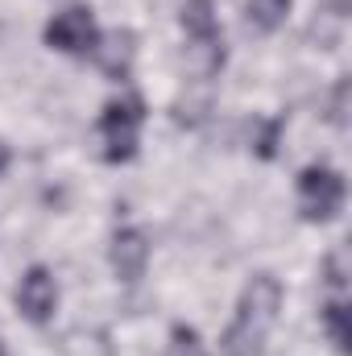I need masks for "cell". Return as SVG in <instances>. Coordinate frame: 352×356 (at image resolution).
<instances>
[{
    "instance_id": "5",
    "label": "cell",
    "mask_w": 352,
    "mask_h": 356,
    "mask_svg": "<svg viewBox=\"0 0 352 356\" xmlns=\"http://www.w3.org/2000/svg\"><path fill=\"white\" fill-rule=\"evenodd\" d=\"M13 298H17V311L29 323H50L54 311H58V282H54V273L46 266H33V269L21 273Z\"/></svg>"
},
{
    "instance_id": "8",
    "label": "cell",
    "mask_w": 352,
    "mask_h": 356,
    "mask_svg": "<svg viewBox=\"0 0 352 356\" xmlns=\"http://www.w3.org/2000/svg\"><path fill=\"white\" fill-rule=\"evenodd\" d=\"M178 25H182V33H186L191 46L224 42V38H220V17H216V0H186Z\"/></svg>"
},
{
    "instance_id": "9",
    "label": "cell",
    "mask_w": 352,
    "mask_h": 356,
    "mask_svg": "<svg viewBox=\"0 0 352 356\" xmlns=\"http://www.w3.org/2000/svg\"><path fill=\"white\" fill-rule=\"evenodd\" d=\"M290 4H294V0H249V4H245V21H249V29H257V33H273V29L286 21Z\"/></svg>"
},
{
    "instance_id": "13",
    "label": "cell",
    "mask_w": 352,
    "mask_h": 356,
    "mask_svg": "<svg viewBox=\"0 0 352 356\" xmlns=\"http://www.w3.org/2000/svg\"><path fill=\"white\" fill-rule=\"evenodd\" d=\"M278 137H282V120H265V124H262V137L253 141L257 158H273V154H278Z\"/></svg>"
},
{
    "instance_id": "12",
    "label": "cell",
    "mask_w": 352,
    "mask_h": 356,
    "mask_svg": "<svg viewBox=\"0 0 352 356\" xmlns=\"http://www.w3.org/2000/svg\"><path fill=\"white\" fill-rule=\"evenodd\" d=\"M328 120L332 124H349V79H340L336 88H332V104H328Z\"/></svg>"
},
{
    "instance_id": "16",
    "label": "cell",
    "mask_w": 352,
    "mask_h": 356,
    "mask_svg": "<svg viewBox=\"0 0 352 356\" xmlns=\"http://www.w3.org/2000/svg\"><path fill=\"white\" fill-rule=\"evenodd\" d=\"M0 356H8V353H4V344H0Z\"/></svg>"
},
{
    "instance_id": "7",
    "label": "cell",
    "mask_w": 352,
    "mask_h": 356,
    "mask_svg": "<svg viewBox=\"0 0 352 356\" xmlns=\"http://www.w3.org/2000/svg\"><path fill=\"white\" fill-rule=\"evenodd\" d=\"M95 63H99V71L108 75V79H129V71H133V58H137V38L129 33V29H112V33H99V42H95Z\"/></svg>"
},
{
    "instance_id": "15",
    "label": "cell",
    "mask_w": 352,
    "mask_h": 356,
    "mask_svg": "<svg viewBox=\"0 0 352 356\" xmlns=\"http://www.w3.org/2000/svg\"><path fill=\"white\" fill-rule=\"evenodd\" d=\"M8 162H13V154H8V145H4V141H0V175H4V170H8Z\"/></svg>"
},
{
    "instance_id": "6",
    "label": "cell",
    "mask_w": 352,
    "mask_h": 356,
    "mask_svg": "<svg viewBox=\"0 0 352 356\" xmlns=\"http://www.w3.org/2000/svg\"><path fill=\"white\" fill-rule=\"evenodd\" d=\"M108 261L120 282H137L150 266V236L141 228H116L108 245Z\"/></svg>"
},
{
    "instance_id": "3",
    "label": "cell",
    "mask_w": 352,
    "mask_h": 356,
    "mask_svg": "<svg viewBox=\"0 0 352 356\" xmlns=\"http://www.w3.org/2000/svg\"><path fill=\"white\" fill-rule=\"evenodd\" d=\"M344 195H349V186H344L340 170H332V166H307V170H298V216L307 224L336 220L340 207H344Z\"/></svg>"
},
{
    "instance_id": "10",
    "label": "cell",
    "mask_w": 352,
    "mask_h": 356,
    "mask_svg": "<svg viewBox=\"0 0 352 356\" xmlns=\"http://www.w3.org/2000/svg\"><path fill=\"white\" fill-rule=\"evenodd\" d=\"M319 319H323V327H328V340H332V348H349V307H344V298L336 294L332 302H323V311H319Z\"/></svg>"
},
{
    "instance_id": "1",
    "label": "cell",
    "mask_w": 352,
    "mask_h": 356,
    "mask_svg": "<svg viewBox=\"0 0 352 356\" xmlns=\"http://www.w3.org/2000/svg\"><path fill=\"white\" fill-rule=\"evenodd\" d=\"M278 311H282V282L273 273H253L249 286L241 290L237 319L228 323V332L220 340V353L224 356H262L265 336L278 323Z\"/></svg>"
},
{
    "instance_id": "11",
    "label": "cell",
    "mask_w": 352,
    "mask_h": 356,
    "mask_svg": "<svg viewBox=\"0 0 352 356\" xmlns=\"http://www.w3.org/2000/svg\"><path fill=\"white\" fill-rule=\"evenodd\" d=\"M166 356H211V353H207V344H203V336L195 327L175 323L170 327V340H166Z\"/></svg>"
},
{
    "instance_id": "14",
    "label": "cell",
    "mask_w": 352,
    "mask_h": 356,
    "mask_svg": "<svg viewBox=\"0 0 352 356\" xmlns=\"http://www.w3.org/2000/svg\"><path fill=\"white\" fill-rule=\"evenodd\" d=\"M323 282H328L336 294H344V257H340V253H332V257L323 261Z\"/></svg>"
},
{
    "instance_id": "4",
    "label": "cell",
    "mask_w": 352,
    "mask_h": 356,
    "mask_svg": "<svg viewBox=\"0 0 352 356\" xmlns=\"http://www.w3.org/2000/svg\"><path fill=\"white\" fill-rule=\"evenodd\" d=\"M42 38H46L50 50L79 58V54L95 50V42H99L95 13H91V8H63V13H54V17L46 21V33H42Z\"/></svg>"
},
{
    "instance_id": "2",
    "label": "cell",
    "mask_w": 352,
    "mask_h": 356,
    "mask_svg": "<svg viewBox=\"0 0 352 356\" xmlns=\"http://www.w3.org/2000/svg\"><path fill=\"white\" fill-rule=\"evenodd\" d=\"M145 124V99L141 95H120L108 99L99 112V141H104V162H133L137 158V133Z\"/></svg>"
}]
</instances>
